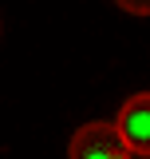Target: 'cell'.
<instances>
[{
	"label": "cell",
	"mask_w": 150,
	"mask_h": 159,
	"mask_svg": "<svg viewBox=\"0 0 150 159\" xmlns=\"http://www.w3.org/2000/svg\"><path fill=\"white\" fill-rule=\"evenodd\" d=\"M67 159H131V147L115 123H83L67 143Z\"/></svg>",
	"instance_id": "1"
},
{
	"label": "cell",
	"mask_w": 150,
	"mask_h": 159,
	"mask_svg": "<svg viewBox=\"0 0 150 159\" xmlns=\"http://www.w3.org/2000/svg\"><path fill=\"white\" fill-rule=\"evenodd\" d=\"M115 4L131 16H150V0H115Z\"/></svg>",
	"instance_id": "3"
},
{
	"label": "cell",
	"mask_w": 150,
	"mask_h": 159,
	"mask_svg": "<svg viewBox=\"0 0 150 159\" xmlns=\"http://www.w3.org/2000/svg\"><path fill=\"white\" fill-rule=\"evenodd\" d=\"M115 127L123 131L131 155H146L150 159V92H134V96L119 107Z\"/></svg>",
	"instance_id": "2"
}]
</instances>
